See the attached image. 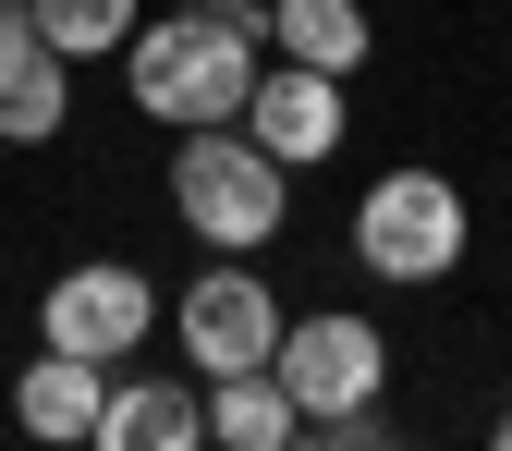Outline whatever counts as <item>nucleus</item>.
<instances>
[{
    "mask_svg": "<svg viewBox=\"0 0 512 451\" xmlns=\"http://www.w3.org/2000/svg\"><path fill=\"white\" fill-rule=\"evenodd\" d=\"M183 354H196L208 378H232V366H269L281 354V305H269V269H208L196 293H183Z\"/></svg>",
    "mask_w": 512,
    "mask_h": 451,
    "instance_id": "423d86ee",
    "label": "nucleus"
},
{
    "mask_svg": "<svg viewBox=\"0 0 512 451\" xmlns=\"http://www.w3.org/2000/svg\"><path fill=\"white\" fill-rule=\"evenodd\" d=\"M171 208H183V232H208L220 256H256L293 220V159H269L256 135H232V122H196L183 159H171Z\"/></svg>",
    "mask_w": 512,
    "mask_h": 451,
    "instance_id": "f03ea898",
    "label": "nucleus"
},
{
    "mask_svg": "<svg viewBox=\"0 0 512 451\" xmlns=\"http://www.w3.org/2000/svg\"><path fill=\"white\" fill-rule=\"evenodd\" d=\"M208 439L220 451H281V439H305V415H293V391L269 366H232L220 391H208Z\"/></svg>",
    "mask_w": 512,
    "mask_h": 451,
    "instance_id": "9d476101",
    "label": "nucleus"
},
{
    "mask_svg": "<svg viewBox=\"0 0 512 451\" xmlns=\"http://www.w3.org/2000/svg\"><path fill=\"white\" fill-rule=\"evenodd\" d=\"M208 439V403L171 391V378H135V391L98 403V451H196Z\"/></svg>",
    "mask_w": 512,
    "mask_h": 451,
    "instance_id": "1a4fd4ad",
    "label": "nucleus"
},
{
    "mask_svg": "<svg viewBox=\"0 0 512 451\" xmlns=\"http://www.w3.org/2000/svg\"><path fill=\"white\" fill-rule=\"evenodd\" d=\"M98 403H110V366L98 354H61V342L25 366V391H13L25 439H98Z\"/></svg>",
    "mask_w": 512,
    "mask_h": 451,
    "instance_id": "6e6552de",
    "label": "nucleus"
},
{
    "mask_svg": "<svg viewBox=\"0 0 512 451\" xmlns=\"http://www.w3.org/2000/svg\"><path fill=\"white\" fill-rule=\"evenodd\" d=\"M464 196H452V171H378L366 183V208H354V256L378 281H452L464 269Z\"/></svg>",
    "mask_w": 512,
    "mask_h": 451,
    "instance_id": "7ed1b4c3",
    "label": "nucleus"
},
{
    "mask_svg": "<svg viewBox=\"0 0 512 451\" xmlns=\"http://www.w3.org/2000/svg\"><path fill=\"white\" fill-rule=\"evenodd\" d=\"M269 378L293 391V415L317 427V415H354V403H378V378H391V342H378L366 317H281V354H269Z\"/></svg>",
    "mask_w": 512,
    "mask_h": 451,
    "instance_id": "20e7f679",
    "label": "nucleus"
},
{
    "mask_svg": "<svg viewBox=\"0 0 512 451\" xmlns=\"http://www.w3.org/2000/svg\"><path fill=\"white\" fill-rule=\"evenodd\" d=\"M244 135L269 147V159H330L342 147V74H317V61H281V74H256V98H244Z\"/></svg>",
    "mask_w": 512,
    "mask_h": 451,
    "instance_id": "0eeeda50",
    "label": "nucleus"
},
{
    "mask_svg": "<svg viewBox=\"0 0 512 451\" xmlns=\"http://www.w3.org/2000/svg\"><path fill=\"white\" fill-rule=\"evenodd\" d=\"M61 122H74V74H61V49L37 37V49L0 61V135H13V147H49Z\"/></svg>",
    "mask_w": 512,
    "mask_h": 451,
    "instance_id": "9b49d317",
    "label": "nucleus"
},
{
    "mask_svg": "<svg viewBox=\"0 0 512 451\" xmlns=\"http://www.w3.org/2000/svg\"><path fill=\"white\" fill-rule=\"evenodd\" d=\"M37 37H49L61 61H98V49L135 37V0H37Z\"/></svg>",
    "mask_w": 512,
    "mask_h": 451,
    "instance_id": "ddd939ff",
    "label": "nucleus"
},
{
    "mask_svg": "<svg viewBox=\"0 0 512 451\" xmlns=\"http://www.w3.org/2000/svg\"><path fill=\"white\" fill-rule=\"evenodd\" d=\"M488 439H500V451H512V415H500V427H488Z\"/></svg>",
    "mask_w": 512,
    "mask_h": 451,
    "instance_id": "dca6fc26",
    "label": "nucleus"
},
{
    "mask_svg": "<svg viewBox=\"0 0 512 451\" xmlns=\"http://www.w3.org/2000/svg\"><path fill=\"white\" fill-rule=\"evenodd\" d=\"M13 49H37V0H0V61Z\"/></svg>",
    "mask_w": 512,
    "mask_h": 451,
    "instance_id": "4468645a",
    "label": "nucleus"
},
{
    "mask_svg": "<svg viewBox=\"0 0 512 451\" xmlns=\"http://www.w3.org/2000/svg\"><path fill=\"white\" fill-rule=\"evenodd\" d=\"M147 317H159V293H147V269H61L49 281V305H37V330L61 342V354H98V366H122L147 342Z\"/></svg>",
    "mask_w": 512,
    "mask_h": 451,
    "instance_id": "39448f33",
    "label": "nucleus"
},
{
    "mask_svg": "<svg viewBox=\"0 0 512 451\" xmlns=\"http://www.w3.org/2000/svg\"><path fill=\"white\" fill-rule=\"evenodd\" d=\"M135 49V110L147 122H244V98H256V25H232V13H159V25H135L122 37Z\"/></svg>",
    "mask_w": 512,
    "mask_h": 451,
    "instance_id": "f257e3e1",
    "label": "nucleus"
},
{
    "mask_svg": "<svg viewBox=\"0 0 512 451\" xmlns=\"http://www.w3.org/2000/svg\"><path fill=\"white\" fill-rule=\"evenodd\" d=\"M269 37H281V61H317V74H354L366 61V13L354 0H269Z\"/></svg>",
    "mask_w": 512,
    "mask_h": 451,
    "instance_id": "f8f14e48",
    "label": "nucleus"
},
{
    "mask_svg": "<svg viewBox=\"0 0 512 451\" xmlns=\"http://www.w3.org/2000/svg\"><path fill=\"white\" fill-rule=\"evenodd\" d=\"M196 13H232V25H269V0H196Z\"/></svg>",
    "mask_w": 512,
    "mask_h": 451,
    "instance_id": "2eb2a0df",
    "label": "nucleus"
}]
</instances>
